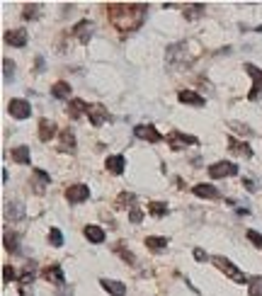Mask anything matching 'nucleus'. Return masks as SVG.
<instances>
[{
    "mask_svg": "<svg viewBox=\"0 0 262 296\" xmlns=\"http://www.w3.org/2000/svg\"><path fill=\"white\" fill-rule=\"evenodd\" d=\"M109 10V22L119 30V32H136L143 20H146V10L148 5H141V3H134V5H126V3H114L107 8Z\"/></svg>",
    "mask_w": 262,
    "mask_h": 296,
    "instance_id": "obj_1",
    "label": "nucleus"
},
{
    "mask_svg": "<svg viewBox=\"0 0 262 296\" xmlns=\"http://www.w3.org/2000/svg\"><path fill=\"white\" fill-rule=\"evenodd\" d=\"M211 262H214V265H216L221 272H226L231 279H235L238 284H245V281H247V277H245V274H243V272H240V269H238V267L231 262V260H226V257L216 255V257H211Z\"/></svg>",
    "mask_w": 262,
    "mask_h": 296,
    "instance_id": "obj_2",
    "label": "nucleus"
},
{
    "mask_svg": "<svg viewBox=\"0 0 262 296\" xmlns=\"http://www.w3.org/2000/svg\"><path fill=\"white\" fill-rule=\"evenodd\" d=\"M168 143H170L172 151H182V148H187V146H194L197 138L189 136V133H182V131H172V133L168 136Z\"/></svg>",
    "mask_w": 262,
    "mask_h": 296,
    "instance_id": "obj_3",
    "label": "nucleus"
},
{
    "mask_svg": "<svg viewBox=\"0 0 262 296\" xmlns=\"http://www.w3.org/2000/svg\"><path fill=\"white\" fill-rule=\"evenodd\" d=\"M245 73L252 78V90H250V100H257V95L262 92V71L257 68V66H252V63H245Z\"/></svg>",
    "mask_w": 262,
    "mask_h": 296,
    "instance_id": "obj_4",
    "label": "nucleus"
},
{
    "mask_svg": "<svg viewBox=\"0 0 262 296\" xmlns=\"http://www.w3.org/2000/svg\"><path fill=\"white\" fill-rule=\"evenodd\" d=\"M66 199L71 204H83L85 199H90V187H85V185H71L66 190Z\"/></svg>",
    "mask_w": 262,
    "mask_h": 296,
    "instance_id": "obj_5",
    "label": "nucleus"
},
{
    "mask_svg": "<svg viewBox=\"0 0 262 296\" xmlns=\"http://www.w3.org/2000/svg\"><path fill=\"white\" fill-rule=\"evenodd\" d=\"M134 136L136 138H143V141H151V143H158V141H163V136L155 131V126H151V124H139V126H134Z\"/></svg>",
    "mask_w": 262,
    "mask_h": 296,
    "instance_id": "obj_6",
    "label": "nucleus"
},
{
    "mask_svg": "<svg viewBox=\"0 0 262 296\" xmlns=\"http://www.w3.org/2000/svg\"><path fill=\"white\" fill-rule=\"evenodd\" d=\"M8 112H10L15 119H27V117L32 114V107H30V102H27V100H10Z\"/></svg>",
    "mask_w": 262,
    "mask_h": 296,
    "instance_id": "obj_7",
    "label": "nucleus"
},
{
    "mask_svg": "<svg viewBox=\"0 0 262 296\" xmlns=\"http://www.w3.org/2000/svg\"><path fill=\"white\" fill-rule=\"evenodd\" d=\"M88 117H90V124L92 126H102L107 119H109V109H105L102 104H92L88 109Z\"/></svg>",
    "mask_w": 262,
    "mask_h": 296,
    "instance_id": "obj_8",
    "label": "nucleus"
},
{
    "mask_svg": "<svg viewBox=\"0 0 262 296\" xmlns=\"http://www.w3.org/2000/svg\"><path fill=\"white\" fill-rule=\"evenodd\" d=\"M235 173H238V168L233 163H226V161H221V163H216V165L209 168V175L211 178H231Z\"/></svg>",
    "mask_w": 262,
    "mask_h": 296,
    "instance_id": "obj_9",
    "label": "nucleus"
},
{
    "mask_svg": "<svg viewBox=\"0 0 262 296\" xmlns=\"http://www.w3.org/2000/svg\"><path fill=\"white\" fill-rule=\"evenodd\" d=\"M42 274H44V279H46V281H54L56 286H63V284H66V277H63L61 265H51V267H46Z\"/></svg>",
    "mask_w": 262,
    "mask_h": 296,
    "instance_id": "obj_10",
    "label": "nucleus"
},
{
    "mask_svg": "<svg viewBox=\"0 0 262 296\" xmlns=\"http://www.w3.org/2000/svg\"><path fill=\"white\" fill-rule=\"evenodd\" d=\"M73 34H76V39H78L80 44H88L90 37H92V25H90L88 20H83V22H78V25L73 27Z\"/></svg>",
    "mask_w": 262,
    "mask_h": 296,
    "instance_id": "obj_11",
    "label": "nucleus"
},
{
    "mask_svg": "<svg viewBox=\"0 0 262 296\" xmlns=\"http://www.w3.org/2000/svg\"><path fill=\"white\" fill-rule=\"evenodd\" d=\"M5 42L10 46L22 49V46H27V32L25 30H10V32H5Z\"/></svg>",
    "mask_w": 262,
    "mask_h": 296,
    "instance_id": "obj_12",
    "label": "nucleus"
},
{
    "mask_svg": "<svg viewBox=\"0 0 262 296\" xmlns=\"http://www.w3.org/2000/svg\"><path fill=\"white\" fill-rule=\"evenodd\" d=\"M177 100H180L182 104H194V107H204V104H206V100H204L201 95L192 92V90H180V92H177Z\"/></svg>",
    "mask_w": 262,
    "mask_h": 296,
    "instance_id": "obj_13",
    "label": "nucleus"
},
{
    "mask_svg": "<svg viewBox=\"0 0 262 296\" xmlns=\"http://www.w3.org/2000/svg\"><path fill=\"white\" fill-rule=\"evenodd\" d=\"M54 133H56V124H54L51 119H42V121H39V141L49 143V141L54 138Z\"/></svg>",
    "mask_w": 262,
    "mask_h": 296,
    "instance_id": "obj_14",
    "label": "nucleus"
},
{
    "mask_svg": "<svg viewBox=\"0 0 262 296\" xmlns=\"http://www.w3.org/2000/svg\"><path fill=\"white\" fill-rule=\"evenodd\" d=\"M192 192H194L197 197H206V199H216V197H218V190H216L214 185H206V182L194 185V187H192Z\"/></svg>",
    "mask_w": 262,
    "mask_h": 296,
    "instance_id": "obj_15",
    "label": "nucleus"
},
{
    "mask_svg": "<svg viewBox=\"0 0 262 296\" xmlns=\"http://www.w3.org/2000/svg\"><path fill=\"white\" fill-rule=\"evenodd\" d=\"M100 284H102V286H105V291H107V294H112V296H124V294H126V286H124L122 281H114V279H102Z\"/></svg>",
    "mask_w": 262,
    "mask_h": 296,
    "instance_id": "obj_16",
    "label": "nucleus"
},
{
    "mask_svg": "<svg viewBox=\"0 0 262 296\" xmlns=\"http://www.w3.org/2000/svg\"><path fill=\"white\" fill-rule=\"evenodd\" d=\"M13 161L20 163V165H30V163H32L30 148H27V146H17V148H13Z\"/></svg>",
    "mask_w": 262,
    "mask_h": 296,
    "instance_id": "obj_17",
    "label": "nucleus"
},
{
    "mask_svg": "<svg viewBox=\"0 0 262 296\" xmlns=\"http://www.w3.org/2000/svg\"><path fill=\"white\" fill-rule=\"evenodd\" d=\"M105 165H107V170H109L112 175H122L126 163H124V156H112V158H107Z\"/></svg>",
    "mask_w": 262,
    "mask_h": 296,
    "instance_id": "obj_18",
    "label": "nucleus"
},
{
    "mask_svg": "<svg viewBox=\"0 0 262 296\" xmlns=\"http://www.w3.org/2000/svg\"><path fill=\"white\" fill-rule=\"evenodd\" d=\"M88 109H90V107H88L83 100H71V102H68V117H71V119H78V117H80L83 112H88Z\"/></svg>",
    "mask_w": 262,
    "mask_h": 296,
    "instance_id": "obj_19",
    "label": "nucleus"
},
{
    "mask_svg": "<svg viewBox=\"0 0 262 296\" xmlns=\"http://www.w3.org/2000/svg\"><path fill=\"white\" fill-rule=\"evenodd\" d=\"M51 95L59 97V100H68V97H71V85L63 83V80H59V83L51 88Z\"/></svg>",
    "mask_w": 262,
    "mask_h": 296,
    "instance_id": "obj_20",
    "label": "nucleus"
},
{
    "mask_svg": "<svg viewBox=\"0 0 262 296\" xmlns=\"http://www.w3.org/2000/svg\"><path fill=\"white\" fill-rule=\"evenodd\" d=\"M85 238L92 243H105V231L100 226H85Z\"/></svg>",
    "mask_w": 262,
    "mask_h": 296,
    "instance_id": "obj_21",
    "label": "nucleus"
},
{
    "mask_svg": "<svg viewBox=\"0 0 262 296\" xmlns=\"http://www.w3.org/2000/svg\"><path fill=\"white\" fill-rule=\"evenodd\" d=\"M76 148V136L71 133V129L61 131V151H73Z\"/></svg>",
    "mask_w": 262,
    "mask_h": 296,
    "instance_id": "obj_22",
    "label": "nucleus"
},
{
    "mask_svg": "<svg viewBox=\"0 0 262 296\" xmlns=\"http://www.w3.org/2000/svg\"><path fill=\"white\" fill-rule=\"evenodd\" d=\"M228 146H231V151H233V153H240V156H252L250 146H247V143H240V141H235L233 136L228 138Z\"/></svg>",
    "mask_w": 262,
    "mask_h": 296,
    "instance_id": "obj_23",
    "label": "nucleus"
},
{
    "mask_svg": "<svg viewBox=\"0 0 262 296\" xmlns=\"http://www.w3.org/2000/svg\"><path fill=\"white\" fill-rule=\"evenodd\" d=\"M34 277H37V269H34V265L30 262V265L25 267V272L20 274V284H22V286H27V284H32V281H34Z\"/></svg>",
    "mask_w": 262,
    "mask_h": 296,
    "instance_id": "obj_24",
    "label": "nucleus"
},
{
    "mask_svg": "<svg viewBox=\"0 0 262 296\" xmlns=\"http://www.w3.org/2000/svg\"><path fill=\"white\" fill-rule=\"evenodd\" d=\"M204 10H206V8L199 5V3H197V5H187V8H185V17H187V20H197V17L204 15Z\"/></svg>",
    "mask_w": 262,
    "mask_h": 296,
    "instance_id": "obj_25",
    "label": "nucleus"
},
{
    "mask_svg": "<svg viewBox=\"0 0 262 296\" xmlns=\"http://www.w3.org/2000/svg\"><path fill=\"white\" fill-rule=\"evenodd\" d=\"M148 211H151L155 219H163V216L168 214V204H163V202H151V204H148Z\"/></svg>",
    "mask_w": 262,
    "mask_h": 296,
    "instance_id": "obj_26",
    "label": "nucleus"
},
{
    "mask_svg": "<svg viewBox=\"0 0 262 296\" xmlns=\"http://www.w3.org/2000/svg\"><path fill=\"white\" fill-rule=\"evenodd\" d=\"M5 214H8V219H13V221H20V219L25 216V209H22V204H8Z\"/></svg>",
    "mask_w": 262,
    "mask_h": 296,
    "instance_id": "obj_27",
    "label": "nucleus"
},
{
    "mask_svg": "<svg viewBox=\"0 0 262 296\" xmlns=\"http://www.w3.org/2000/svg\"><path fill=\"white\" fill-rule=\"evenodd\" d=\"M3 243H5V250H10V252H17L20 250V238L15 233H5Z\"/></svg>",
    "mask_w": 262,
    "mask_h": 296,
    "instance_id": "obj_28",
    "label": "nucleus"
},
{
    "mask_svg": "<svg viewBox=\"0 0 262 296\" xmlns=\"http://www.w3.org/2000/svg\"><path fill=\"white\" fill-rule=\"evenodd\" d=\"M146 245H148L151 250H163V248L168 245V238H158V236H148V238H146Z\"/></svg>",
    "mask_w": 262,
    "mask_h": 296,
    "instance_id": "obj_29",
    "label": "nucleus"
},
{
    "mask_svg": "<svg viewBox=\"0 0 262 296\" xmlns=\"http://www.w3.org/2000/svg\"><path fill=\"white\" fill-rule=\"evenodd\" d=\"M114 204H117V209H129V204H134V194L131 192H122Z\"/></svg>",
    "mask_w": 262,
    "mask_h": 296,
    "instance_id": "obj_30",
    "label": "nucleus"
},
{
    "mask_svg": "<svg viewBox=\"0 0 262 296\" xmlns=\"http://www.w3.org/2000/svg\"><path fill=\"white\" fill-rule=\"evenodd\" d=\"M49 243H51L54 248H61V245H63V236H61L59 228H51V231H49Z\"/></svg>",
    "mask_w": 262,
    "mask_h": 296,
    "instance_id": "obj_31",
    "label": "nucleus"
},
{
    "mask_svg": "<svg viewBox=\"0 0 262 296\" xmlns=\"http://www.w3.org/2000/svg\"><path fill=\"white\" fill-rule=\"evenodd\" d=\"M3 71H5V80L10 83L13 75H15V63H13L10 59H5V61H3Z\"/></svg>",
    "mask_w": 262,
    "mask_h": 296,
    "instance_id": "obj_32",
    "label": "nucleus"
},
{
    "mask_svg": "<svg viewBox=\"0 0 262 296\" xmlns=\"http://www.w3.org/2000/svg\"><path fill=\"white\" fill-rule=\"evenodd\" d=\"M250 296H262V279H252V284L247 286Z\"/></svg>",
    "mask_w": 262,
    "mask_h": 296,
    "instance_id": "obj_33",
    "label": "nucleus"
},
{
    "mask_svg": "<svg viewBox=\"0 0 262 296\" xmlns=\"http://www.w3.org/2000/svg\"><path fill=\"white\" fill-rule=\"evenodd\" d=\"M129 221H131V223H141V221H143V211H141L139 207H131V211H129Z\"/></svg>",
    "mask_w": 262,
    "mask_h": 296,
    "instance_id": "obj_34",
    "label": "nucleus"
},
{
    "mask_svg": "<svg viewBox=\"0 0 262 296\" xmlns=\"http://www.w3.org/2000/svg\"><path fill=\"white\" fill-rule=\"evenodd\" d=\"M245 236H247V240H250V243H252L255 248H262V236H260L257 231H247Z\"/></svg>",
    "mask_w": 262,
    "mask_h": 296,
    "instance_id": "obj_35",
    "label": "nucleus"
},
{
    "mask_svg": "<svg viewBox=\"0 0 262 296\" xmlns=\"http://www.w3.org/2000/svg\"><path fill=\"white\" fill-rule=\"evenodd\" d=\"M15 277H17V274H15V269H13L10 265H5V267H3V281H5V284H10Z\"/></svg>",
    "mask_w": 262,
    "mask_h": 296,
    "instance_id": "obj_36",
    "label": "nucleus"
},
{
    "mask_svg": "<svg viewBox=\"0 0 262 296\" xmlns=\"http://www.w3.org/2000/svg\"><path fill=\"white\" fill-rule=\"evenodd\" d=\"M114 250H117V252H119V255H122V257H124V260H126V262H136V257H134V255H131V252H129V250H124V248H122V245H117V248H114Z\"/></svg>",
    "mask_w": 262,
    "mask_h": 296,
    "instance_id": "obj_37",
    "label": "nucleus"
},
{
    "mask_svg": "<svg viewBox=\"0 0 262 296\" xmlns=\"http://www.w3.org/2000/svg\"><path fill=\"white\" fill-rule=\"evenodd\" d=\"M37 17V5H25V20Z\"/></svg>",
    "mask_w": 262,
    "mask_h": 296,
    "instance_id": "obj_38",
    "label": "nucleus"
},
{
    "mask_svg": "<svg viewBox=\"0 0 262 296\" xmlns=\"http://www.w3.org/2000/svg\"><path fill=\"white\" fill-rule=\"evenodd\" d=\"M243 187H245L247 192H255V190H257V187L252 185V180H243Z\"/></svg>",
    "mask_w": 262,
    "mask_h": 296,
    "instance_id": "obj_39",
    "label": "nucleus"
},
{
    "mask_svg": "<svg viewBox=\"0 0 262 296\" xmlns=\"http://www.w3.org/2000/svg\"><path fill=\"white\" fill-rule=\"evenodd\" d=\"M194 257L201 262V260H206V252H204V250H194Z\"/></svg>",
    "mask_w": 262,
    "mask_h": 296,
    "instance_id": "obj_40",
    "label": "nucleus"
},
{
    "mask_svg": "<svg viewBox=\"0 0 262 296\" xmlns=\"http://www.w3.org/2000/svg\"><path fill=\"white\" fill-rule=\"evenodd\" d=\"M59 296H73V289H68V286H63V291H59Z\"/></svg>",
    "mask_w": 262,
    "mask_h": 296,
    "instance_id": "obj_41",
    "label": "nucleus"
}]
</instances>
